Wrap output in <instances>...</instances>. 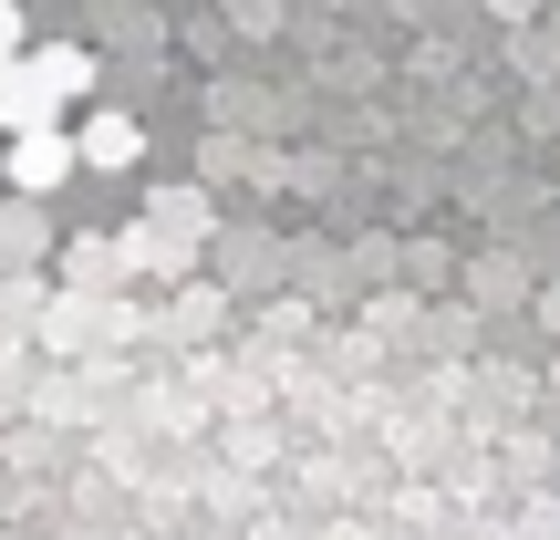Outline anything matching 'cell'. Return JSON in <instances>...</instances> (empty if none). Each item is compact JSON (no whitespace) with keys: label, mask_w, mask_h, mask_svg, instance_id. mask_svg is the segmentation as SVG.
<instances>
[{"label":"cell","mask_w":560,"mask_h":540,"mask_svg":"<svg viewBox=\"0 0 560 540\" xmlns=\"http://www.w3.org/2000/svg\"><path fill=\"white\" fill-rule=\"evenodd\" d=\"M32 62H42V83H52L62 104H73V94H94V53H83V42H42Z\"/></svg>","instance_id":"4"},{"label":"cell","mask_w":560,"mask_h":540,"mask_svg":"<svg viewBox=\"0 0 560 540\" xmlns=\"http://www.w3.org/2000/svg\"><path fill=\"white\" fill-rule=\"evenodd\" d=\"M62 115V94H52V83H42V62H0V136H32V125H52Z\"/></svg>","instance_id":"2"},{"label":"cell","mask_w":560,"mask_h":540,"mask_svg":"<svg viewBox=\"0 0 560 540\" xmlns=\"http://www.w3.org/2000/svg\"><path fill=\"white\" fill-rule=\"evenodd\" d=\"M83 166V146L62 136V125H32V136H11V157H0V177L21 187V198H52L62 177Z\"/></svg>","instance_id":"1"},{"label":"cell","mask_w":560,"mask_h":540,"mask_svg":"<svg viewBox=\"0 0 560 540\" xmlns=\"http://www.w3.org/2000/svg\"><path fill=\"white\" fill-rule=\"evenodd\" d=\"M73 146H83V166H136V157H145V125L104 104V115H83V136H73Z\"/></svg>","instance_id":"3"},{"label":"cell","mask_w":560,"mask_h":540,"mask_svg":"<svg viewBox=\"0 0 560 540\" xmlns=\"http://www.w3.org/2000/svg\"><path fill=\"white\" fill-rule=\"evenodd\" d=\"M11 53H21V11L0 0V62H11Z\"/></svg>","instance_id":"5"},{"label":"cell","mask_w":560,"mask_h":540,"mask_svg":"<svg viewBox=\"0 0 560 540\" xmlns=\"http://www.w3.org/2000/svg\"><path fill=\"white\" fill-rule=\"evenodd\" d=\"M488 11H499V21H529V11H540V0H488Z\"/></svg>","instance_id":"6"}]
</instances>
